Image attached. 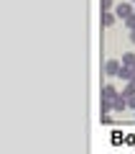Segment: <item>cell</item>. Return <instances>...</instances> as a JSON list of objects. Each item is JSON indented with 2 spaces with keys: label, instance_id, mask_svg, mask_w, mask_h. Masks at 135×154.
Here are the masks:
<instances>
[{
  "label": "cell",
  "instance_id": "5",
  "mask_svg": "<svg viewBox=\"0 0 135 154\" xmlns=\"http://www.w3.org/2000/svg\"><path fill=\"white\" fill-rule=\"evenodd\" d=\"M117 95H120V93L112 88V85H105V88H102V100H110V103H112Z\"/></svg>",
  "mask_w": 135,
  "mask_h": 154
},
{
  "label": "cell",
  "instance_id": "4",
  "mask_svg": "<svg viewBox=\"0 0 135 154\" xmlns=\"http://www.w3.org/2000/svg\"><path fill=\"white\" fill-rule=\"evenodd\" d=\"M125 108H128V98H122V95H117V98L112 100V110H115V113H122Z\"/></svg>",
  "mask_w": 135,
  "mask_h": 154
},
{
  "label": "cell",
  "instance_id": "3",
  "mask_svg": "<svg viewBox=\"0 0 135 154\" xmlns=\"http://www.w3.org/2000/svg\"><path fill=\"white\" fill-rule=\"evenodd\" d=\"M117 77H122V80L133 82V80H135V67H130V64H122V67H120V75H117Z\"/></svg>",
  "mask_w": 135,
  "mask_h": 154
},
{
  "label": "cell",
  "instance_id": "9",
  "mask_svg": "<svg viewBox=\"0 0 135 154\" xmlns=\"http://www.w3.org/2000/svg\"><path fill=\"white\" fill-rule=\"evenodd\" d=\"M125 26H128L130 31H135V13H133L130 18H125Z\"/></svg>",
  "mask_w": 135,
  "mask_h": 154
},
{
  "label": "cell",
  "instance_id": "6",
  "mask_svg": "<svg viewBox=\"0 0 135 154\" xmlns=\"http://www.w3.org/2000/svg\"><path fill=\"white\" fill-rule=\"evenodd\" d=\"M115 21H117V13H110V11L102 13V26H112Z\"/></svg>",
  "mask_w": 135,
  "mask_h": 154
},
{
  "label": "cell",
  "instance_id": "10",
  "mask_svg": "<svg viewBox=\"0 0 135 154\" xmlns=\"http://www.w3.org/2000/svg\"><path fill=\"white\" fill-rule=\"evenodd\" d=\"M110 8H112V0H102V13L110 11Z\"/></svg>",
  "mask_w": 135,
  "mask_h": 154
},
{
  "label": "cell",
  "instance_id": "8",
  "mask_svg": "<svg viewBox=\"0 0 135 154\" xmlns=\"http://www.w3.org/2000/svg\"><path fill=\"white\" fill-rule=\"evenodd\" d=\"M120 95H122V98H130V95H135V85L130 82V85H128V88H125V90H122Z\"/></svg>",
  "mask_w": 135,
  "mask_h": 154
},
{
  "label": "cell",
  "instance_id": "11",
  "mask_svg": "<svg viewBox=\"0 0 135 154\" xmlns=\"http://www.w3.org/2000/svg\"><path fill=\"white\" fill-rule=\"evenodd\" d=\"M99 121H102V123H112V118H110V113H102V116H99Z\"/></svg>",
  "mask_w": 135,
  "mask_h": 154
},
{
  "label": "cell",
  "instance_id": "15",
  "mask_svg": "<svg viewBox=\"0 0 135 154\" xmlns=\"http://www.w3.org/2000/svg\"><path fill=\"white\" fill-rule=\"evenodd\" d=\"M133 3H135V0H133Z\"/></svg>",
  "mask_w": 135,
  "mask_h": 154
},
{
  "label": "cell",
  "instance_id": "14",
  "mask_svg": "<svg viewBox=\"0 0 135 154\" xmlns=\"http://www.w3.org/2000/svg\"><path fill=\"white\" fill-rule=\"evenodd\" d=\"M133 85H135V80H133Z\"/></svg>",
  "mask_w": 135,
  "mask_h": 154
},
{
  "label": "cell",
  "instance_id": "2",
  "mask_svg": "<svg viewBox=\"0 0 135 154\" xmlns=\"http://www.w3.org/2000/svg\"><path fill=\"white\" fill-rule=\"evenodd\" d=\"M115 13H117V18H122V21H125V18H130V16L135 13V8L128 5V3H120V5L115 8Z\"/></svg>",
  "mask_w": 135,
  "mask_h": 154
},
{
  "label": "cell",
  "instance_id": "12",
  "mask_svg": "<svg viewBox=\"0 0 135 154\" xmlns=\"http://www.w3.org/2000/svg\"><path fill=\"white\" fill-rule=\"evenodd\" d=\"M128 108L135 110V95H130V98H128Z\"/></svg>",
  "mask_w": 135,
  "mask_h": 154
},
{
  "label": "cell",
  "instance_id": "13",
  "mask_svg": "<svg viewBox=\"0 0 135 154\" xmlns=\"http://www.w3.org/2000/svg\"><path fill=\"white\" fill-rule=\"evenodd\" d=\"M130 41H133V44H135V31H133V33H130Z\"/></svg>",
  "mask_w": 135,
  "mask_h": 154
},
{
  "label": "cell",
  "instance_id": "1",
  "mask_svg": "<svg viewBox=\"0 0 135 154\" xmlns=\"http://www.w3.org/2000/svg\"><path fill=\"white\" fill-rule=\"evenodd\" d=\"M120 67H122V64H120L117 59H107V62H105V75L117 77V75H120Z\"/></svg>",
  "mask_w": 135,
  "mask_h": 154
},
{
  "label": "cell",
  "instance_id": "7",
  "mask_svg": "<svg viewBox=\"0 0 135 154\" xmlns=\"http://www.w3.org/2000/svg\"><path fill=\"white\" fill-rule=\"evenodd\" d=\"M122 64L135 67V54H133V51H125V54H122Z\"/></svg>",
  "mask_w": 135,
  "mask_h": 154
}]
</instances>
